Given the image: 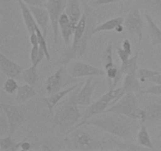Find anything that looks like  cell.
<instances>
[{
  "instance_id": "cell-1",
  "label": "cell",
  "mask_w": 161,
  "mask_h": 151,
  "mask_svg": "<svg viewBox=\"0 0 161 151\" xmlns=\"http://www.w3.org/2000/svg\"><path fill=\"white\" fill-rule=\"evenodd\" d=\"M84 125L93 126L100 130L122 138H130L136 132L138 124L124 115L114 113H103L96 115L85 123Z\"/></svg>"
},
{
  "instance_id": "cell-2",
  "label": "cell",
  "mask_w": 161,
  "mask_h": 151,
  "mask_svg": "<svg viewBox=\"0 0 161 151\" xmlns=\"http://www.w3.org/2000/svg\"><path fill=\"white\" fill-rule=\"evenodd\" d=\"M79 87L74 90L70 96L58 105L53 115V127H58L63 132L69 131L82 117L76 98L80 91Z\"/></svg>"
},
{
  "instance_id": "cell-3",
  "label": "cell",
  "mask_w": 161,
  "mask_h": 151,
  "mask_svg": "<svg viewBox=\"0 0 161 151\" xmlns=\"http://www.w3.org/2000/svg\"><path fill=\"white\" fill-rule=\"evenodd\" d=\"M65 141L75 149L82 150H94L100 149L104 145V142L95 138L91 132L83 128V126L73 127L67 131Z\"/></svg>"
},
{
  "instance_id": "cell-4",
  "label": "cell",
  "mask_w": 161,
  "mask_h": 151,
  "mask_svg": "<svg viewBox=\"0 0 161 151\" xmlns=\"http://www.w3.org/2000/svg\"><path fill=\"white\" fill-rule=\"evenodd\" d=\"M104 113H114L124 115L132 120H142L144 115V109L138 105V99L134 92H130L123 95L111 107L107 109Z\"/></svg>"
},
{
  "instance_id": "cell-5",
  "label": "cell",
  "mask_w": 161,
  "mask_h": 151,
  "mask_svg": "<svg viewBox=\"0 0 161 151\" xmlns=\"http://www.w3.org/2000/svg\"><path fill=\"white\" fill-rule=\"evenodd\" d=\"M121 87L108 91V92L103 94L100 98L88 105L84 113H83V115L82 116L80 121L78 124H75L74 127L83 126L86 121L94 117V116L103 113L107 109V106H108L110 102H113V103H115V102L119 100V95Z\"/></svg>"
},
{
  "instance_id": "cell-6",
  "label": "cell",
  "mask_w": 161,
  "mask_h": 151,
  "mask_svg": "<svg viewBox=\"0 0 161 151\" xmlns=\"http://www.w3.org/2000/svg\"><path fill=\"white\" fill-rule=\"evenodd\" d=\"M80 82V80L72 76L66 68L61 67L54 73L49 76L46 80L45 88L48 95L61 91L66 86Z\"/></svg>"
},
{
  "instance_id": "cell-7",
  "label": "cell",
  "mask_w": 161,
  "mask_h": 151,
  "mask_svg": "<svg viewBox=\"0 0 161 151\" xmlns=\"http://www.w3.org/2000/svg\"><path fill=\"white\" fill-rule=\"evenodd\" d=\"M2 109L5 113L9 126V135H12L25 120L26 117V109L24 106L17 105H11V104L0 103Z\"/></svg>"
},
{
  "instance_id": "cell-8",
  "label": "cell",
  "mask_w": 161,
  "mask_h": 151,
  "mask_svg": "<svg viewBox=\"0 0 161 151\" xmlns=\"http://www.w3.org/2000/svg\"><path fill=\"white\" fill-rule=\"evenodd\" d=\"M67 0H47L43 5L50 14V25L53 31V42L55 45L58 43V32H59V19L61 14L65 11Z\"/></svg>"
},
{
  "instance_id": "cell-9",
  "label": "cell",
  "mask_w": 161,
  "mask_h": 151,
  "mask_svg": "<svg viewBox=\"0 0 161 151\" xmlns=\"http://www.w3.org/2000/svg\"><path fill=\"white\" fill-rule=\"evenodd\" d=\"M124 28L130 34L136 35L138 36V45H141L143 36L142 30L145 24L142 18L139 8L136 5L130 9L127 17L124 20Z\"/></svg>"
},
{
  "instance_id": "cell-10",
  "label": "cell",
  "mask_w": 161,
  "mask_h": 151,
  "mask_svg": "<svg viewBox=\"0 0 161 151\" xmlns=\"http://www.w3.org/2000/svg\"><path fill=\"white\" fill-rule=\"evenodd\" d=\"M69 72L75 78H82V77L99 76H105V71L99 68L94 67L91 64L85 63L83 61H75L70 66Z\"/></svg>"
},
{
  "instance_id": "cell-11",
  "label": "cell",
  "mask_w": 161,
  "mask_h": 151,
  "mask_svg": "<svg viewBox=\"0 0 161 151\" xmlns=\"http://www.w3.org/2000/svg\"><path fill=\"white\" fill-rule=\"evenodd\" d=\"M93 77L94 76L88 77L83 87L79 91L76 98L79 105L88 106L91 104V95L98 84L97 80L94 81Z\"/></svg>"
},
{
  "instance_id": "cell-12",
  "label": "cell",
  "mask_w": 161,
  "mask_h": 151,
  "mask_svg": "<svg viewBox=\"0 0 161 151\" xmlns=\"http://www.w3.org/2000/svg\"><path fill=\"white\" fill-rule=\"evenodd\" d=\"M0 70L8 78H19L22 73V68L18 64L15 63L5 56L3 53H0Z\"/></svg>"
},
{
  "instance_id": "cell-13",
  "label": "cell",
  "mask_w": 161,
  "mask_h": 151,
  "mask_svg": "<svg viewBox=\"0 0 161 151\" xmlns=\"http://www.w3.org/2000/svg\"><path fill=\"white\" fill-rule=\"evenodd\" d=\"M33 16H34L37 25L40 27L44 36L47 38V30H48L49 23L50 22V14L48 10L46 8H42V6H28Z\"/></svg>"
},
{
  "instance_id": "cell-14",
  "label": "cell",
  "mask_w": 161,
  "mask_h": 151,
  "mask_svg": "<svg viewBox=\"0 0 161 151\" xmlns=\"http://www.w3.org/2000/svg\"><path fill=\"white\" fill-rule=\"evenodd\" d=\"M81 85V82H78L77 83L74 84L72 87H70L69 88H66V89L61 90V91H58V92L54 93L53 94H50L48 97H44L41 98V101L43 102L46 105V106L47 107L50 112L51 113L53 111V109L61 99L64 97H65L66 95L69 94L70 93H72L74 90L76 89L78 87H80Z\"/></svg>"
},
{
  "instance_id": "cell-15",
  "label": "cell",
  "mask_w": 161,
  "mask_h": 151,
  "mask_svg": "<svg viewBox=\"0 0 161 151\" xmlns=\"http://www.w3.org/2000/svg\"><path fill=\"white\" fill-rule=\"evenodd\" d=\"M161 120V103H151L144 108V115L141 123L152 125Z\"/></svg>"
},
{
  "instance_id": "cell-16",
  "label": "cell",
  "mask_w": 161,
  "mask_h": 151,
  "mask_svg": "<svg viewBox=\"0 0 161 151\" xmlns=\"http://www.w3.org/2000/svg\"><path fill=\"white\" fill-rule=\"evenodd\" d=\"M140 80L138 79L137 72L127 74L125 76L123 82V86L121 87L120 93L119 95V99L125 94L130 92H138L142 91V86L140 84Z\"/></svg>"
},
{
  "instance_id": "cell-17",
  "label": "cell",
  "mask_w": 161,
  "mask_h": 151,
  "mask_svg": "<svg viewBox=\"0 0 161 151\" xmlns=\"http://www.w3.org/2000/svg\"><path fill=\"white\" fill-rule=\"evenodd\" d=\"M135 5L144 14L161 17V0H135Z\"/></svg>"
},
{
  "instance_id": "cell-18",
  "label": "cell",
  "mask_w": 161,
  "mask_h": 151,
  "mask_svg": "<svg viewBox=\"0 0 161 151\" xmlns=\"http://www.w3.org/2000/svg\"><path fill=\"white\" fill-rule=\"evenodd\" d=\"M17 3H18L19 7H20V11H21L24 24H25L28 33L31 34V33L35 32L36 31V27L38 25L36 23V19H35L29 6H28V5L27 6L26 3L22 1V0H17Z\"/></svg>"
},
{
  "instance_id": "cell-19",
  "label": "cell",
  "mask_w": 161,
  "mask_h": 151,
  "mask_svg": "<svg viewBox=\"0 0 161 151\" xmlns=\"http://www.w3.org/2000/svg\"><path fill=\"white\" fill-rule=\"evenodd\" d=\"M64 12L69 16L72 26L75 28L83 14L82 13L81 8H80V1L79 0H67Z\"/></svg>"
},
{
  "instance_id": "cell-20",
  "label": "cell",
  "mask_w": 161,
  "mask_h": 151,
  "mask_svg": "<svg viewBox=\"0 0 161 151\" xmlns=\"http://www.w3.org/2000/svg\"><path fill=\"white\" fill-rule=\"evenodd\" d=\"M58 23H59V28L61 30V36H62L63 39H64V43H65L66 46H68L71 39V37L73 36L75 28L72 26L70 19H69V16L67 15L65 12H64L61 15Z\"/></svg>"
},
{
  "instance_id": "cell-21",
  "label": "cell",
  "mask_w": 161,
  "mask_h": 151,
  "mask_svg": "<svg viewBox=\"0 0 161 151\" xmlns=\"http://www.w3.org/2000/svg\"><path fill=\"white\" fill-rule=\"evenodd\" d=\"M145 17L148 24L149 36L153 46L161 45V29L158 27L153 19L152 16L149 14H144Z\"/></svg>"
},
{
  "instance_id": "cell-22",
  "label": "cell",
  "mask_w": 161,
  "mask_h": 151,
  "mask_svg": "<svg viewBox=\"0 0 161 151\" xmlns=\"http://www.w3.org/2000/svg\"><path fill=\"white\" fill-rule=\"evenodd\" d=\"M36 95H37V93L32 87V86L26 83V84L19 87L17 91V95H16V102L17 104L20 105Z\"/></svg>"
},
{
  "instance_id": "cell-23",
  "label": "cell",
  "mask_w": 161,
  "mask_h": 151,
  "mask_svg": "<svg viewBox=\"0 0 161 151\" xmlns=\"http://www.w3.org/2000/svg\"><path fill=\"white\" fill-rule=\"evenodd\" d=\"M137 143L140 146H144V147L147 148V149H155L152 140H151L150 135H149V132H148L147 125L143 124V123H142L139 130L138 131V134H137Z\"/></svg>"
},
{
  "instance_id": "cell-24",
  "label": "cell",
  "mask_w": 161,
  "mask_h": 151,
  "mask_svg": "<svg viewBox=\"0 0 161 151\" xmlns=\"http://www.w3.org/2000/svg\"><path fill=\"white\" fill-rule=\"evenodd\" d=\"M124 18L122 17H117L115 18H112L110 20H106L101 25H97L94 28V35L96 33L101 32V31H111L115 30V28L119 25H124Z\"/></svg>"
},
{
  "instance_id": "cell-25",
  "label": "cell",
  "mask_w": 161,
  "mask_h": 151,
  "mask_svg": "<svg viewBox=\"0 0 161 151\" xmlns=\"http://www.w3.org/2000/svg\"><path fill=\"white\" fill-rule=\"evenodd\" d=\"M138 57H139V50H137L135 54L132 58H130L127 61H122V64L120 65V70L124 75L137 72L138 70Z\"/></svg>"
},
{
  "instance_id": "cell-26",
  "label": "cell",
  "mask_w": 161,
  "mask_h": 151,
  "mask_svg": "<svg viewBox=\"0 0 161 151\" xmlns=\"http://www.w3.org/2000/svg\"><path fill=\"white\" fill-rule=\"evenodd\" d=\"M38 65L31 64L29 68L22 71V80L28 84L33 86L39 80V73H38Z\"/></svg>"
},
{
  "instance_id": "cell-27",
  "label": "cell",
  "mask_w": 161,
  "mask_h": 151,
  "mask_svg": "<svg viewBox=\"0 0 161 151\" xmlns=\"http://www.w3.org/2000/svg\"><path fill=\"white\" fill-rule=\"evenodd\" d=\"M23 140L16 143L10 136L5 137L0 139V151H17L20 149Z\"/></svg>"
},
{
  "instance_id": "cell-28",
  "label": "cell",
  "mask_w": 161,
  "mask_h": 151,
  "mask_svg": "<svg viewBox=\"0 0 161 151\" xmlns=\"http://www.w3.org/2000/svg\"><path fill=\"white\" fill-rule=\"evenodd\" d=\"M112 143H114L116 146H117L118 149L120 150H126V151H136V150H145V149H148L147 148L144 147V146H140L139 144H133V143H128V142H120L117 141L113 138H110Z\"/></svg>"
},
{
  "instance_id": "cell-29",
  "label": "cell",
  "mask_w": 161,
  "mask_h": 151,
  "mask_svg": "<svg viewBox=\"0 0 161 151\" xmlns=\"http://www.w3.org/2000/svg\"><path fill=\"white\" fill-rule=\"evenodd\" d=\"M115 66L116 65L113 61V40H111L107 45L105 53H104V68H105V71H106L108 69H113Z\"/></svg>"
},
{
  "instance_id": "cell-30",
  "label": "cell",
  "mask_w": 161,
  "mask_h": 151,
  "mask_svg": "<svg viewBox=\"0 0 161 151\" xmlns=\"http://www.w3.org/2000/svg\"><path fill=\"white\" fill-rule=\"evenodd\" d=\"M44 58H46L45 52L39 46L31 47V52H30V60L31 64L38 65Z\"/></svg>"
},
{
  "instance_id": "cell-31",
  "label": "cell",
  "mask_w": 161,
  "mask_h": 151,
  "mask_svg": "<svg viewBox=\"0 0 161 151\" xmlns=\"http://www.w3.org/2000/svg\"><path fill=\"white\" fill-rule=\"evenodd\" d=\"M160 73V72L152 70V69H146V68H139V69H138V70H137V75H138V77L141 83L149 81L153 76Z\"/></svg>"
},
{
  "instance_id": "cell-32",
  "label": "cell",
  "mask_w": 161,
  "mask_h": 151,
  "mask_svg": "<svg viewBox=\"0 0 161 151\" xmlns=\"http://www.w3.org/2000/svg\"><path fill=\"white\" fill-rule=\"evenodd\" d=\"M39 25L36 27V32L38 36V39H39V45L42 50H44L46 54V58H47V61H50V52H49L48 47H47V41H46V37L44 36L43 33H42V30H40V28H39Z\"/></svg>"
},
{
  "instance_id": "cell-33",
  "label": "cell",
  "mask_w": 161,
  "mask_h": 151,
  "mask_svg": "<svg viewBox=\"0 0 161 151\" xmlns=\"http://www.w3.org/2000/svg\"><path fill=\"white\" fill-rule=\"evenodd\" d=\"M19 86L14 78H8L3 84V90L9 94H13L17 91Z\"/></svg>"
},
{
  "instance_id": "cell-34",
  "label": "cell",
  "mask_w": 161,
  "mask_h": 151,
  "mask_svg": "<svg viewBox=\"0 0 161 151\" xmlns=\"http://www.w3.org/2000/svg\"><path fill=\"white\" fill-rule=\"evenodd\" d=\"M139 94H152V95H161V84H155L149 87L146 90H142Z\"/></svg>"
},
{
  "instance_id": "cell-35",
  "label": "cell",
  "mask_w": 161,
  "mask_h": 151,
  "mask_svg": "<svg viewBox=\"0 0 161 151\" xmlns=\"http://www.w3.org/2000/svg\"><path fill=\"white\" fill-rule=\"evenodd\" d=\"M116 53H117L118 57L121 61H127V59L130 58V56L131 55L128 52L126 51L125 50H124L122 47H116Z\"/></svg>"
},
{
  "instance_id": "cell-36",
  "label": "cell",
  "mask_w": 161,
  "mask_h": 151,
  "mask_svg": "<svg viewBox=\"0 0 161 151\" xmlns=\"http://www.w3.org/2000/svg\"><path fill=\"white\" fill-rule=\"evenodd\" d=\"M121 1H124V0H95V1L91 3V5L94 6H103V5L110 4V3H118V2Z\"/></svg>"
},
{
  "instance_id": "cell-37",
  "label": "cell",
  "mask_w": 161,
  "mask_h": 151,
  "mask_svg": "<svg viewBox=\"0 0 161 151\" xmlns=\"http://www.w3.org/2000/svg\"><path fill=\"white\" fill-rule=\"evenodd\" d=\"M22 1L25 2L28 6H42L47 0H22Z\"/></svg>"
},
{
  "instance_id": "cell-38",
  "label": "cell",
  "mask_w": 161,
  "mask_h": 151,
  "mask_svg": "<svg viewBox=\"0 0 161 151\" xmlns=\"http://www.w3.org/2000/svg\"><path fill=\"white\" fill-rule=\"evenodd\" d=\"M29 40H30V43H31V47L39 46V39H38V36H37V34H36V31L33 33H31V34H30Z\"/></svg>"
},
{
  "instance_id": "cell-39",
  "label": "cell",
  "mask_w": 161,
  "mask_h": 151,
  "mask_svg": "<svg viewBox=\"0 0 161 151\" xmlns=\"http://www.w3.org/2000/svg\"><path fill=\"white\" fill-rule=\"evenodd\" d=\"M122 48L124 50H125L126 51L128 52L129 53L131 54L132 53V47H131V43H130V40L128 39H126L124 40V42H123V46Z\"/></svg>"
},
{
  "instance_id": "cell-40",
  "label": "cell",
  "mask_w": 161,
  "mask_h": 151,
  "mask_svg": "<svg viewBox=\"0 0 161 151\" xmlns=\"http://www.w3.org/2000/svg\"><path fill=\"white\" fill-rule=\"evenodd\" d=\"M27 138H28V137H25V138H24V141H23V143H22L21 146H20V149H21V150L28 151L31 149V145L29 142L27 141Z\"/></svg>"
},
{
  "instance_id": "cell-41",
  "label": "cell",
  "mask_w": 161,
  "mask_h": 151,
  "mask_svg": "<svg viewBox=\"0 0 161 151\" xmlns=\"http://www.w3.org/2000/svg\"><path fill=\"white\" fill-rule=\"evenodd\" d=\"M149 81L152 82L155 84H161V72L160 74H157V75L153 76Z\"/></svg>"
},
{
  "instance_id": "cell-42",
  "label": "cell",
  "mask_w": 161,
  "mask_h": 151,
  "mask_svg": "<svg viewBox=\"0 0 161 151\" xmlns=\"http://www.w3.org/2000/svg\"><path fill=\"white\" fill-rule=\"evenodd\" d=\"M124 26L123 25H118L117 27H116V28H115V31H116V32H122V31H124Z\"/></svg>"
},
{
  "instance_id": "cell-43",
  "label": "cell",
  "mask_w": 161,
  "mask_h": 151,
  "mask_svg": "<svg viewBox=\"0 0 161 151\" xmlns=\"http://www.w3.org/2000/svg\"><path fill=\"white\" fill-rule=\"evenodd\" d=\"M157 138H161V131L160 132V134H159L158 136H157Z\"/></svg>"
}]
</instances>
